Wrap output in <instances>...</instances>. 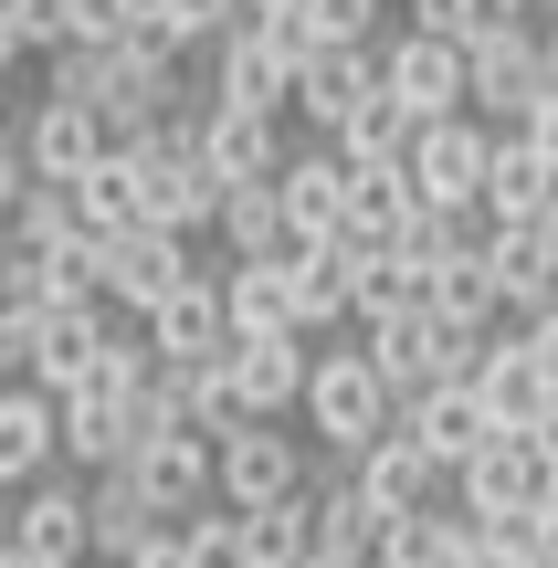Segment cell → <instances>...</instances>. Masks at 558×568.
<instances>
[{
  "mask_svg": "<svg viewBox=\"0 0 558 568\" xmlns=\"http://www.w3.org/2000/svg\"><path fill=\"white\" fill-rule=\"evenodd\" d=\"M390 422H400V389L379 379L369 347H316V368H306V432L316 443L348 464V453H369Z\"/></svg>",
  "mask_w": 558,
  "mask_h": 568,
  "instance_id": "6da1fadb",
  "label": "cell"
},
{
  "mask_svg": "<svg viewBox=\"0 0 558 568\" xmlns=\"http://www.w3.org/2000/svg\"><path fill=\"white\" fill-rule=\"evenodd\" d=\"M138 211L169 232H211V211H222V169H211L201 148V116H159L138 138Z\"/></svg>",
  "mask_w": 558,
  "mask_h": 568,
  "instance_id": "7a4b0ae2",
  "label": "cell"
},
{
  "mask_svg": "<svg viewBox=\"0 0 558 568\" xmlns=\"http://www.w3.org/2000/svg\"><path fill=\"white\" fill-rule=\"evenodd\" d=\"M222 74H211V95L232 105H274V116H295V63H306V32H295V11H243L222 42Z\"/></svg>",
  "mask_w": 558,
  "mask_h": 568,
  "instance_id": "3957f363",
  "label": "cell"
},
{
  "mask_svg": "<svg viewBox=\"0 0 558 568\" xmlns=\"http://www.w3.org/2000/svg\"><path fill=\"white\" fill-rule=\"evenodd\" d=\"M485 169H496V116L454 105V116H422L412 138V190L433 211H485Z\"/></svg>",
  "mask_w": 558,
  "mask_h": 568,
  "instance_id": "277c9868",
  "label": "cell"
},
{
  "mask_svg": "<svg viewBox=\"0 0 558 568\" xmlns=\"http://www.w3.org/2000/svg\"><path fill=\"white\" fill-rule=\"evenodd\" d=\"M379 84H390L412 116H454V105H475V53H464L454 32H422V21H400V32L379 42Z\"/></svg>",
  "mask_w": 558,
  "mask_h": 568,
  "instance_id": "5b68a950",
  "label": "cell"
},
{
  "mask_svg": "<svg viewBox=\"0 0 558 568\" xmlns=\"http://www.w3.org/2000/svg\"><path fill=\"white\" fill-rule=\"evenodd\" d=\"M475 53V116H496V126H527L538 116V95H548V42H538V21H496V32H475L464 42Z\"/></svg>",
  "mask_w": 558,
  "mask_h": 568,
  "instance_id": "8992f818",
  "label": "cell"
},
{
  "mask_svg": "<svg viewBox=\"0 0 558 568\" xmlns=\"http://www.w3.org/2000/svg\"><path fill=\"white\" fill-rule=\"evenodd\" d=\"M105 337H116V305H42L32 326H21V379H42L63 400V389H84L95 379V358H105Z\"/></svg>",
  "mask_w": 558,
  "mask_h": 568,
  "instance_id": "52a82bcc",
  "label": "cell"
},
{
  "mask_svg": "<svg viewBox=\"0 0 558 568\" xmlns=\"http://www.w3.org/2000/svg\"><path fill=\"white\" fill-rule=\"evenodd\" d=\"M190 274H201V264H190V232H169V222L105 232V305H116V316H148V305L180 295Z\"/></svg>",
  "mask_w": 558,
  "mask_h": 568,
  "instance_id": "ba28073f",
  "label": "cell"
},
{
  "mask_svg": "<svg viewBox=\"0 0 558 568\" xmlns=\"http://www.w3.org/2000/svg\"><path fill=\"white\" fill-rule=\"evenodd\" d=\"M11 548L42 558V568H95V506H84V485L32 474V485L11 495Z\"/></svg>",
  "mask_w": 558,
  "mask_h": 568,
  "instance_id": "9c48e42d",
  "label": "cell"
},
{
  "mask_svg": "<svg viewBox=\"0 0 558 568\" xmlns=\"http://www.w3.org/2000/svg\"><path fill=\"white\" fill-rule=\"evenodd\" d=\"M548 485H558V464H548V443H538V432H496V443H485L475 464L454 474V506L506 516V506H548Z\"/></svg>",
  "mask_w": 558,
  "mask_h": 568,
  "instance_id": "30bf717a",
  "label": "cell"
},
{
  "mask_svg": "<svg viewBox=\"0 0 558 568\" xmlns=\"http://www.w3.org/2000/svg\"><path fill=\"white\" fill-rule=\"evenodd\" d=\"M369 95H379V42H316V53L295 63V116H306L316 138H337Z\"/></svg>",
  "mask_w": 558,
  "mask_h": 568,
  "instance_id": "8fae6325",
  "label": "cell"
},
{
  "mask_svg": "<svg viewBox=\"0 0 558 568\" xmlns=\"http://www.w3.org/2000/svg\"><path fill=\"white\" fill-rule=\"evenodd\" d=\"M348 474H358V495H369L379 516H412V506H443V485H454V474L433 464V443H422L412 422H390V432H379L369 453H348Z\"/></svg>",
  "mask_w": 558,
  "mask_h": 568,
  "instance_id": "7c38bea8",
  "label": "cell"
},
{
  "mask_svg": "<svg viewBox=\"0 0 558 568\" xmlns=\"http://www.w3.org/2000/svg\"><path fill=\"white\" fill-rule=\"evenodd\" d=\"M222 368H232V389H243V410L253 422H285V410H306V368H316V337H232L222 347Z\"/></svg>",
  "mask_w": 558,
  "mask_h": 568,
  "instance_id": "4fadbf2b",
  "label": "cell"
},
{
  "mask_svg": "<svg viewBox=\"0 0 558 568\" xmlns=\"http://www.w3.org/2000/svg\"><path fill=\"white\" fill-rule=\"evenodd\" d=\"M348 148L337 138H316V148H295L285 169H274V190H285V222H295V243H327V232H348Z\"/></svg>",
  "mask_w": 558,
  "mask_h": 568,
  "instance_id": "5bb4252c",
  "label": "cell"
},
{
  "mask_svg": "<svg viewBox=\"0 0 558 568\" xmlns=\"http://www.w3.org/2000/svg\"><path fill=\"white\" fill-rule=\"evenodd\" d=\"M63 464V400L42 379H0V485H32V474Z\"/></svg>",
  "mask_w": 558,
  "mask_h": 568,
  "instance_id": "9a60e30c",
  "label": "cell"
},
{
  "mask_svg": "<svg viewBox=\"0 0 558 568\" xmlns=\"http://www.w3.org/2000/svg\"><path fill=\"white\" fill-rule=\"evenodd\" d=\"M475 389L496 400V422H506V432H538L548 410H558V379L538 368L527 326H496V337H485V358H475Z\"/></svg>",
  "mask_w": 558,
  "mask_h": 568,
  "instance_id": "2e32d148",
  "label": "cell"
},
{
  "mask_svg": "<svg viewBox=\"0 0 558 568\" xmlns=\"http://www.w3.org/2000/svg\"><path fill=\"white\" fill-rule=\"evenodd\" d=\"M358 232H327V243H295V316H306V337H337V326H358Z\"/></svg>",
  "mask_w": 558,
  "mask_h": 568,
  "instance_id": "e0dca14e",
  "label": "cell"
},
{
  "mask_svg": "<svg viewBox=\"0 0 558 568\" xmlns=\"http://www.w3.org/2000/svg\"><path fill=\"white\" fill-rule=\"evenodd\" d=\"M201 148H211L222 180H274V169L295 159V148H285V116H274V105H232V95L201 105Z\"/></svg>",
  "mask_w": 558,
  "mask_h": 568,
  "instance_id": "ac0fdd59",
  "label": "cell"
},
{
  "mask_svg": "<svg viewBox=\"0 0 558 568\" xmlns=\"http://www.w3.org/2000/svg\"><path fill=\"white\" fill-rule=\"evenodd\" d=\"M400 422H412L422 443H433V464H443V474H464V464H475V453L506 432V422H496V400H485L475 379H443V389H422V400L400 410Z\"/></svg>",
  "mask_w": 558,
  "mask_h": 568,
  "instance_id": "d6986e66",
  "label": "cell"
},
{
  "mask_svg": "<svg viewBox=\"0 0 558 568\" xmlns=\"http://www.w3.org/2000/svg\"><path fill=\"white\" fill-rule=\"evenodd\" d=\"M21 148H32L42 180H84V169H95L116 138H105V116H95L84 95H53V84H42V105L21 116Z\"/></svg>",
  "mask_w": 558,
  "mask_h": 568,
  "instance_id": "ffe728a7",
  "label": "cell"
},
{
  "mask_svg": "<svg viewBox=\"0 0 558 568\" xmlns=\"http://www.w3.org/2000/svg\"><path fill=\"white\" fill-rule=\"evenodd\" d=\"M295 485H306V443H295V432L243 422L222 443V506H274V495H295Z\"/></svg>",
  "mask_w": 558,
  "mask_h": 568,
  "instance_id": "44dd1931",
  "label": "cell"
},
{
  "mask_svg": "<svg viewBox=\"0 0 558 568\" xmlns=\"http://www.w3.org/2000/svg\"><path fill=\"white\" fill-rule=\"evenodd\" d=\"M138 326H148V347H159V358H222V347H232V305H222V274H190L180 295H159Z\"/></svg>",
  "mask_w": 558,
  "mask_h": 568,
  "instance_id": "7402d4cb",
  "label": "cell"
},
{
  "mask_svg": "<svg viewBox=\"0 0 558 568\" xmlns=\"http://www.w3.org/2000/svg\"><path fill=\"white\" fill-rule=\"evenodd\" d=\"M84 506H95V558H116V568L138 558L148 537H169V527H180V516H169V506H159V495H148V485H138L126 464L84 474Z\"/></svg>",
  "mask_w": 558,
  "mask_h": 568,
  "instance_id": "603a6c76",
  "label": "cell"
},
{
  "mask_svg": "<svg viewBox=\"0 0 558 568\" xmlns=\"http://www.w3.org/2000/svg\"><path fill=\"white\" fill-rule=\"evenodd\" d=\"M485 264H496V284H506V326H527V316L558 305V264H548L538 222H485Z\"/></svg>",
  "mask_w": 558,
  "mask_h": 568,
  "instance_id": "cb8c5ba5",
  "label": "cell"
},
{
  "mask_svg": "<svg viewBox=\"0 0 558 568\" xmlns=\"http://www.w3.org/2000/svg\"><path fill=\"white\" fill-rule=\"evenodd\" d=\"M232 264H264V253H295V222H285V190L274 180H222V211H211Z\"/></svg>",
  "mask_w": 558,
  "mask_h": 568,
  "instance_id": "d4e9b609",
  "label": "cell"
},
{
  "mask_svg": "<svg viewBox=\"0 0 558 568\" xmlns=\"http://www.w3.org/2000/svg\"><path fill=\"white\" fill-rule=\"evenodd\" d=\"M222 305H232V337H306V316H295V253H264V264H232L222 274Z\"/></svg>",
  "mask_w": 558,
  "mask_h": 568,
  "instance_id": "484cf974",
  "label": "cell"
},
{
  "mask_svg": "<svg viewBox=\"0 0 558 568\" xmlns=\"http://www.w3.org/2000/svg\"><path fill=\"white\" fill-rule=\"evenodd\" d=\"M558 201V169L527 148V126H496V169H485V222H538Z\"/></svg>",
  "mask_w": 558,
  "mask_h": 568,
  "instance_id": "4316f807",
  "label": "cell"
},
{
  "mask_svg": "<svg viewBox=\"0 0 558 568\" xmlns=\"http://www.w3.org/2000/svg\"><path fill=\"white\" fill-rule=\"evenodd\" d=\"M348 169H358V159H348ZM412 222H422L412 159H379V169H358V180H348V232H358V243H400Z\"/></svg>",
  "mask_w": 558,
  "mask_h": 568,
  "instance_id": "83f0119b",
  "label": "cell"
},
{
  "mask_svg": "<svg viewBox=\"0 0 558 568\" xmlns=\"http://www.w3.org/2000/svg\"><path fill=\"white\" fill-rule=\"evenodd\" d=\"M433 316L506 326V284H496V264H485V243H454V253H433Z\"/></svg>",
  "mask_w": 558,
  "mask_h": 568,
  "instance_id": "f1b7e54d",
  "label": "cell"
},
{
  "mask_svg": "<svg viewBox=\"0 0 558 568\" xmlns=\"http://www.w3.org/2000/svg\"><path fill=\"white\" fill-rule=\"evenodd\" d=\"M74 232H95V222H84V201H74V180H32V190H21V211L0 222V243L53 253V243H74Z\"/></svg>",
  "mask_w": 558,
  "mask_h": 568,
  "instance_id": "f546056e",
  "label": "cell"
},
{
  "mask_svg": "<svg viewBox=\"0 0 558 568\" xmlns=\"http://www.w3.org/2000/svg\"><path fill=\"white\" fill-rule=\"evenodd\" d=\"M412 138H422V116H412V105L390 95V84H379V95L358 105L348 126H337V148H348L358 169H379V159H412Z\"/></svg>",
  "mask_w": 558,
  "mask_h": 568,
  "instance_id": "4dcf8cb0",
  "label": "cell"
},
{
  "mask_svg": "<svg viewBox=\"0 0 558 568\" xmlns=\"http://www.w3.org/2000/svg\"><path fill=\"white\" fill-rule=\"evenodd\" d=\"M74 201H84V222H95V232H126V222H148V211H138V148H105V159L74 180Z\"/></svg>",
  "mask_w": 558,
  "mask_h": 568,
  "instance_id": "1f68e13d",
  "label": "cell"
},
{
  "mask_svg": "<svg viewBox=\"0 0 558 568\" xmlns=\"http://www.w3.org/2000/svg\"><path fill=\"white\" fill-rule=\"evenodd\" d=\"M232 21H243V0H148L138 32H148V42H169V53H190V42H222Z\"/></svg>",
  "mask_w": 558,
  "mask_h": 568,
  "instance_id": "d6a6232c",
  "label": "cell"
},
{
  "mask_svg": "<svg viewBox=\"0 0 558 568\" xmlns=\"http://www.w3.org/2000/svg\"><path fill=\"white\" fill-rule=\"evenodd\" d=\"M379 11L390 0H295V32H306V53L316 42H379Z\"/></svg>",
  "mask_w": 558,
  "mask_h": 568,
  "instance_id": "836d02e7",
  "label": "cell"
},
{
  "mask_svg": "<svg viewBox=\"0 0 558 568\" xmlns=\"http://www.w3.org/2000/svg\"><path fill=\"white\" fill-rule=\"evenodd\" d=\"M42 305H53V264H42L32 243H0V316H11V326H32Z\"/></svg>",
  "mask_w": 558,
  "mask_h": 568,
  "instance_id": "e575fe53",
  "label": "cell"
},
{
  "mask_svg": "<svg viewBox=\"0 0 558 568\" xmlns=\"http://www.w3.org/2000/svg\"><path fill=\"white\" fill-rule=\"evenodd\" d=\"M180 548H190V568H253L243 506H222V516H180Z\"/></svg>",
  "mask_w": 558,
  "mask_h": 568,
  "instance_id": "d590c367",
  "label": "cell"
},
{
  "mask_svg": "<svg viewBox=\"0 0 558 568\" xmlns=\"http://www.w3.org/2000/svg\"><path fill=\"white\" fill-rule=\"evenodd\" d=\"M148 0H74V42H126Z\"/></svg>",
  "mask_w": 558,
  "mask_h": 568,
  "instance_id": "8d00e7d4",
  "label": "cell"
},
{
  "mask_svg": "<svg viewBox=\"0 0 558 568\" xmlns=\"http://www.w3.org/2000/svg\"><path fill=\"white\" fill-rule=\"evenodd\" d=\"M21 11V32H32V53H63L74 42V0H11Z\"/></svg>",
  "mask_w": 558,
  "mask_h": 568,
  "instance_id": "74e56055",
  "label": "cell"
},
{
  "mask_svg": "<svg viewBox=\"0 0 558 568\" xmlns=\"http://www.w3.org/2000/svg\"><path fill=\"white\" fill-rule=\"evenodd\" d=\"M42 169H32V148H21V126H0V222L21 211V190H32Z\"/></svg>",
  "mask_w": 558,
  "mask_h": 568,
  "instance_id": "f35d334b",
  "label": "cell"
},
{
  "mask_svg": "<svg viewBox=\"0 0 558 568\" xmlns=\"http://www.w3.org/2000/svg\"><path fill=\"white\" fill-rule=\"evenodd\" d=\"M527 148H538V159L558 169V84H548V95H538V116H527Z\"/></svg>",
  "mask_w": 558,
  "mask_h": 568,
  "instance_id": "ab89813d",
  "label": "cell"
},
{
  "mask_svg": "<svg viewBox=\"0 0 558 568\" xmlns=\"http://www.w3.org/2000/svg\"><path fill=\"white\" fill-rule=\"evenodd\" d=\"M126 568H190V548H180V527H169V537H148V548L126 558Z\"/></svg>",
  "mask_w": 558,
  "mask_h": 568,
  "instance_id": "60d3db41",
  "label": "cell"
},
{
  "mask_svg": "<svg viewBox=\"0 0 558 568\" xmlns=\"http://www.w3.org/2000/svg\"><path fill=\"white\" fill-rule=\"evenodd\" d=\"M21 53H32V32H21V11H11V0H0V74H11Z\"/></svg>",
  "mask_w": 558,
  "mask_h": 568,
  "instance_id": "b9f144b4",
  "label": "cell"
},
{
  "mask_svg": "<svg viewBox=\"0 0 558 568\" xmlns=\"http://www.w3.org/2000/svg\"><path fill=\"white\" fill-rule=\"evenodd\" d=\"M0 379H21V326L0 316Z\"/></svg>",
  "mask_w": 558,
  "mask_h": 568,
  "instance_id": "7bdbcfd3",
  "label": "cell"
},
{
  "mask_svg": "<svg viewBox=\"0 0 558 568\" xmlns=\"http://www.w3.org/2000/svg\"><path fill=\"white\" fill-rule=\"evenodd\" d=\"M538 243H548V264H558V201H548V211H538Z\"/></svg>",
  "mask_w": 558,
  "mask_h": 568,
  "instance_id": "ee69618b",
  "label": "cell"
},
{
  "mask_svg": "<svg viewBox=\"0 0 558 568\" xmlns=\"http://www.w3.org/2000/svg\"><path fill=\"white\" fill-rule=\"evenodd\" d=\"M538 42H548V84H558V11H548V21H538Z\"/></svg>",
  "mask_w": 558,
  "mask_h": 568,
  "instance_id": "f6af8a7d",
  "label": "cell"
},
{
  "mask_svg": "<svg viewBox=\"0 0 558 568\" xmlns=\"http://www.w3.org/2000/svg\"><path fill=\"white\" fill-rule=\"evenodd\" d=\"M0 548H11V485H0Z\"/></svg>",
  "mask_w": 558,
  "mask_h": 568,
  "instance_id": "bcb514c9",
  "label": "cell"
},
{
  "mask_svg": "<svg viewBox=\"0 0 558 568\" xmlns=\"http://www.w3.org/2000/svg\"><path fill=\"white\" fill-rule=\"evenodd\" d=\"M517 11H527V21H548V11H558V0H517Z\"/></svg>",
  "mask_w": 558,
  "mask_h": 568,
  "instance_id": "7dc6e473",
  "label": "cell"
},
{
  "mask_svg": "<svg viewBox=\"0 0 558 568\" xmlns=\"http://www.w3.org/2000/svg\"><path fill=\"white\" fill-rule=\"evenodd\" d=\"M243 11H295V0H243Z\"/></svg>",
  "mask_w": 558,
  "mask_h": 568,
  "instance_id": "c3c4849f",
  "label": "cell"
}]
</instances>
